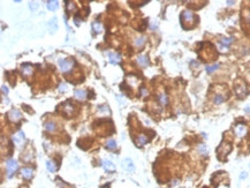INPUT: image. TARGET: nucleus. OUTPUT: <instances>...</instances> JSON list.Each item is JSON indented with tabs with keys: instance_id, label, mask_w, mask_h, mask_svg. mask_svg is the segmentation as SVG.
Returning a JSON list of instances; mask_svg holds the SVG:
<instances>
[{
	"instance_id": "obj_29",
	"label": "nucleus",
	"mask_w": 250,
	"mask_h": 188,
	"mask_svg": "<svg viewBox=\"0 0 250 188\" xmlns=\"http://www.w3.org/2000/svg\"><path fill=\"white\" fill-rule=\"evenodd\" d=\"M29 7H30L31 11H36V9L38 8V4H37V2H30Z\"/></svg>"
},
{
	"instance_id": "obj_28",
	"label": "nucleus",
	"mask_w": 250,
	"mask_h": 188,
	"mask_svg": "<svg viewBox=\"0 0 250 188\" xmlns=\"http://www.w3.org/2000/svg\"><path fill=\"white\" fill-rule=\"evenodd\" d=\"M159 102L163 104V105H166L167 104V97L165 94H161L159 96Z\"/></svg>"
},
{
	"instance_id": "obj_8",
	"label": "nucleus",
	"mask_w": 250,
	"mask_h": 188,
	"mask_svg": "<svg viewBox=\"0 0 250 188\" xmlns=\"http://www.w3.org/2000/svg\"><path fill=\"white\" fill-rule=\"evenodd\" d=\"M195 19L194 14L190 12V11H185L182 13V21L186 23V22H192V20Z\"/></svg>"
},
{
	"instance_id": "obj_5",
	"label": "nucleus",
	"mask_w": 250,
	"mask_h": 188,
	"mask_svg": "<svg viewBox=\"0 0 250 188\" xmlns=\"http://www.w3.org/2000/svg\"><path fill=\"white\" fill-rule=\"evenodd\" d=\"M13 142L15 143L17 147H20V145H22L23 144V142H24V133L23 132H18V133H16L15 135L13 136Z\"/></svg>"
},
{
	"instance_id": "obj_2",
	"label": "nucleus",
	"mask_w": 250,
	"mask_h": 188,
	"mask_svg": "<svg viewBox=\"0 0 250 188\" xmlns=\"http://www.w3.org/2000/svg\"><path fill=\"white\" fill-rule=\"evenodd\" d=\"M6 166H7V175H8V178H12L13 174L18 169V163H17V160H15V159H9V160H7Z\"/></svg>"
},
{
	"instance_id": "obj_31",
	"label": "nucleus",
	"mask_w": 250,
	"mask_h": 188,
	"mask_svg": "<svg viewBox=\"0 0 250 188\" xmlns=\"http://www.w3.org/2000/svg\"><path fill=\"white\" fill-rule=\"evenodd\" d=\"M74 22H75V24H76V26H80V23H81V20H78V17H76V16H75V17H74Z\"/></svg>"
},
{
	"instance_id": "obj_6",
	"label": "nucleus",
	"mask_w": 250,
	"mask_h": 188,
	"mask_svg": "<svg viewBox=\"0 0 250 188\" xmlns=\"http://www.w3.org/2000/svg\"><path fill=\"white\" fill-rule=\"evenodd\" d=\"M102 164H103V167H104L105 171H107V172H114L115 171V165L109 159H104Z\"/></svg>"
},
{
	"instance_id": "obj_27",
	"label": "nucleus",
	"mask_w": 250,
	"mask_h": 188,
	"mask_svg": "<svg viewBox=\"0 0 250 188\" xmlns=\"http://www.w3.org/2000/svg\"><path fill=\"white\" fill-rule=\"evenodd\" d=\"M148 141H149V139H148L145 135H140V136H138V140H137V142H138L140 144H145V143H148Z\"/></svg>"
},
{
	"instance_id": "obj_13",
	"label": "nucleus",
	"mask_w": 250,
	"mask_h": 188,
	"mask_svg": "<svg viewBox=\"0 0 250 188\" xmlns=\"http://www.w3.org/2000/svg\"><path fill=\"white\" fill-rule=\"evenodd\" d=\"M58 7H59V2L58 1H55V0H53V1H47V9L48 11H52V12H54V11H57L58 9Z\"/></svg>"
},
{
	"instance_id": "obj_1",
	"label": "nucleus",
	"mask_w": 250,
	"mask_h": 188,
	"mask_svg": "<svg viewBox=\"0 0 250 188\" xmlns=\"http://www.w3.org/2000/svg\"><path fill=\"white\" fill-rule=\"evenodd\" d=\"M59 68H60V70L62 72V73H68L72 68H73V66H74V60L73 59H70V58H67V59H60L59 61Z\"/></svg>"
},
{
	"instance_id": "obj_33",
	"label": "nucleus",
	"mask_w": 250,
	"mask_h": 188,
	"mask_svg": "<svg viewBox=\"0 0 250 188\" xmlns=\"http://www.w3.org/2000/svg\"><path fill=\"white\" fill-rule=\"evenodd\" d=\"M248 174H247V172H242L241 173V179H243V178H246Z\"/></svg>"
},
{
	"instance_id": "obj_10",
	"label": "nucleus",
	"mask_w": 250,
	"mask_h": 188,
	"mask_svg": "<svg viewBox=\"0 0 250 188\" xmlns=\"http://www.w3.org/2000/svg\"><path fill=\"white\" fill-rule=\"evenodd\" d=\"M22 177L24 178V179H31L32 178V174H33V170H32L31 167H24V169H22Z\"/></svg>"
},
{
	"instance_id": "obj_30",
	"label": "nucleus",
	"mask_w": 250,
	"mask_h": 188,
	"mask_svg": "<svg viewBox=\"0 0 250 188\" xmlns=\"http://www.w3.org/2000/svg\"><path fill=\"white\" fill-rule=\"evenodd\" d=\"M59 90H60L61 93H65V91L67 90V84H66V83H61V84L59 85Z\"/></svg>"
},
{
	"instance_id": "obj_14",
	"label": "nucleus",
	"mask_w": 250,
	"mask_h": 188,
	"mask_svg": "<svg viewBox=\"0 0 250 188\" xmlns=\"http://www.w3.org/2000/svg\"><path fill=\"white\" fill-rule=\"evenodd\" d=\"M137 63H138V65H141L142 67H146L149 65V59H148L146 56H140L137 58Z\"/></svg>"
},
{
	"instance_id": "obj_16",
	"label": "nucleus",
	"mask_w": 250,
	"mask_h": 188,
	"mask_svg": "<svg viewBox=\"0 0 250 188\" xmlns=\"http://www.w3.org/2000/svg\"><path fill=\"white\" fill-rule=\"evenodd\" d=\"M46 167L50 172H55V171H57V169H58V166L55 165V163H54L53 160H47Z\"/></svg>"
},
{
	"instance_id": "obj_23",
	"label": "nucleus",
	"mask_w": 250,
	"mask_h": 188,
	"mask_svg": "<svg viewBox=\"0 0 250 188\" xmlns=\"http://www.w3.org/2000/svg\"><path fill=\"white\" fill-rule=\"evenodd\" d=\"M231 43H232V38H221V42H220V44L225 47H228L231 45Z\"/></svg>"
},
{
	"instance_id": "obj_20",
	"label": "nucleus",
	"mask_w": 250,
	"mask_h": 188,
	"mask_svg": "<svg viewBox=\"0 0 250 188\" xmlns=\"http://www.w3.org/2000/svg\"><path fill=\"white\" fill-rule=\"evenodd\" d=\"M106 148L109 149V150H114V149H116V142L114 141V140H107L106 142Z\"/></svg>"
},
{
	"instance_id": "obj_18",
	"label": "nucleus",
	"mask_w": 250,
	"mask_h": 188,
	"mask_svg": "<svg viewBox=\"0 0 250 188\" xmlns=\"http://www.w3.org/2000/svg\"><path fill=\"white\" fill-rule=\"evenodd\" d=\"M92 29H94V31L96 32V33H99V32H102V30H103V26H102L100 22L94 21V22H92Z\"/></svg>"
},
{
	"instance_id": "obj_7",
	"label": "nucleus",
	"mask_w": 250,
	"mask_h": 188,
	"mask_svg": "<svg viewBox=\"0 0 250 188\" xmlns=\"http://www.w3.org/2000/svg\"><path fill=\"white\" fill-rule=\"evenodd\" d=\"M235 93H236V95L240 97V98H243L246 95H247V88L243 85V84H241V85H236L235 87Z\"/></svg>"
},
{
	"instance_id": "obj_22",
	"label": "nucleus",
	"mask_w": 250,
	"mask_h": 188,
	"mask_svg": "<svg viewBox=\"0 0 250 188\" xmlns=\"http://www.w3.org/2000/svg\"><path fill=\"white\" fill-rule=\"evenodd\" d=\"M145 41H146V38L145 37H138V38H136L135 39V45L137 47H141L144 45V43H145Z\"/></svg>"
},
{
	"instance_id": "obj_25",
	"label": "nucleus",
	"mask_w": 250,
	"mask_h": 188,
	"mask_svg": "<svg viewBox=\"0 0 250 188\" xmlns=\"http://www.w3.org/2000/svg\"><path fill=\"white\" fill-rule=\"evenodd\" d=\"M63 111L66 112V114H67V115H70V114L73 113V111H74V108H73V105H72V104H70V105L68 104V105H66V106L63 108Z\"/></svg>"
},
{
	"instance_id": "obj_32",
	"label": "nucleus",
	"mask_w": 250,
	"mask_h": 188,
	"mask_svg": "<svg viewBox=\"0 0 250 188\" xmlns=\"http://www.w3.org/2000/svg\"><path fill=\"white\" fill-rule=\"evenodd\" d=\"M2 93H4V94H8V89H7V87H6V85H2Z\"/></svg>"
},
{
	"instance_id": "obj_24",
	"label": "nucleus",
	"mask_w": 250,
	"mask_h": 188,
	"mask_svg": "<svg viewBox=\"0 0 250 188\" xmlns=\"http://www.w3.org/2000/svg\"><path fill=\"white\" fill-rule=\"evenodd\" d=\"M219 68V65L218 63H214V65H212V66H206V72L209 73V74H211V73H213L216 69H218Z\"/></svg>"
},
{
	"instance_id": "obj_19",
	"label": "nucleus",
	"mask_w": 250,
	"mask_h": 188,
	"mask_svg": "<svg viewBox=\"0 0 250 188\" xmlns=\"http://www.w3.org/2000/svg\"><path fill=\"white\" fill-rule=\"evenodd\" d=\"M44 128L46 129L47 132H54L55 130V128H57V126L54 122H51V121H47L44 124Z\"/></svg>"
},
{
	"instance_id": "obj_15",
	"label": "nucleus",
	"mask_w": 250,
	"mask_h": 188,
	"mask_svg": "<svg viewBox=\"0 0 250 188\" xmlns=\"http://www.w3.org/2000/svg\"><path fill=\"white\" fill-rule=\"evenodd\" d=\"M246 132H247V129H246V127L242 125H239L236 126V128H235V133H236V135L237 136H243L244 134H246Z\"/></svg>"
},
{
	"instance_id": "obj_17",
	"label": "nucleus",
	"mask_w": 250,
	"mask_h": 188,
	"mask_svg": "<svg viewBox=\"0 0 250 188\" xmlns=\"http://www.w3.org/2000/svg\"><path fill=\"white\" fill-rule=\"evenodd\" d=\"M75 97L80 100H83L87 97V93L83 89H77V90H75Z\"/></svg>"
},
{
	"instance_id": "obj_34",
	"label": "nucleus",
	"mask_w": 250,
	"mask_h": 188,
	"mask_svg": "<svg viewBox=\"0 0 250 188\" xmlns=\"http://www.w3.org/2000/svg\"><path fill=\"white\" fill-rule=\"evenodd\" d=\"M227 4H228V5H231V6H232V5H233V4H234V1H227Z\"/></svg>"
},
{
	"instance_id": "obj_3",
	"label": "nucleus",
	"mask_w": 250,
	"mask_h": 188,
	"mask_svg": "<svg viewBox=\"0 0 250 188\" xmlns=\"http://www.w3.org/2000/svg\"><path fill=\"white\" fill-rule=\"evenodd\" d=\"M122 167L125 169L127 172H129V173L135 171V165H134V163H133V160H131L130 158H125V159L122 160Z\"/></svg>"
},
{
	"instance_id": "obj_9",
	"label": "nucleus",
	"mask_w": 250,
	"mask_h": 188,
	"mask_svg": "<svg viewBox=\"0 0 250 188\" xmlns=\"http://www.w3.org/2000/svg\"><path fill=\"white\" fill-rule=\"evenodd\" d=\"M48 29H50L51 32H55L58 30V20H57V17H53V19L50 20V22H48Z\"/></svg>"
},
{
	"instance_id": "obj_4",
	"label": "nucleus",
	"mask_w": 250,
	"mask_h": 188,
	"mask_svg": "<svg viewBox=\"0 0 250 188\" xmlns=\"http://www.w3.org/2000/svg\"><path fill=\"white\" fill-rule=\"evenodd\" d=\"M7 115H8V119L12 120V121H14V122H15V121H18V120L22 118V113L18 110H15V109L9 111Z\"/></svg>"
},
{
	"instance_id": "obj_21",
	"label": "nucleus",
	"mask_w": 250,
	"mask_h": 188,
	"mask_svg": "<svg viewBox=\"0 0 250 188\" xmlns=\"http://www.w3.org/2000/svg\"><path fill=\"white\" fill-rule=\"evenodd\" d=\"M197 150H198V152H200L201 155H203V156H206V155H207V148H206L205 144H200L198 148H197Z\"/></svg>"
},
{
	"instance_id": "obj_11",
	"label": "nucleus",
	"mask_w": 250,
	"mask_h": 188,
	"mask_svg": "<svg viewBox=\"0 0 250 188\" xmlns=\"http://www.w3.org/2000/svg\"><path fill=\"white\" fill-rule=\"evenodd\" d=\"M109 63H119L121 61V57L119 53H109Z\"/></svg>"
},
{
	"instance_id": "obj_26",
	"label": "nucleus",
	"mask_w": 250,
	"mask_h": 188,
	"mask_svg": "<svg viewBox=\"0 0 250 188\" xmlns=\"http://www.w3.org/2000/svg\"><path fill=\"white\" fill-rule=\"evenodd\" d=\"M224 100H225V97L222 95H217L214 97V103L216 104H221V103H224Z\"/></svg>"
},
{
	"instance_id": "obj_12",
	"label": "nucleus",
	"mask_w": 250,
	"mask_h": 188,
	"mask_svg": "<svg viewBox=\"0 0 250 188\" xmlns=\"http://www.w3.org/2000/svg\"><path fill=\"white\" fill-rule=\"evenodd\" d=\"M21 70H22L23 75H30L32 73V66L30 63H24V65H22Z\"/></svg>"
}]
</instances>
